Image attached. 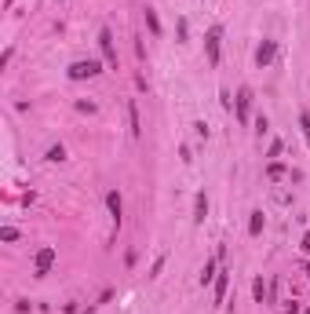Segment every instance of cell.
<instances>
[{
	"label": "cell",
	"mask_w": 310,
	"mask_h": 314,
	"mask_svg": "<svg viewBox=\"0 0 310 314\" xmlns=\"http://www.w3.org/2000/svg\"><path fill=\"white\" fill-rule=\"evenodd\" d=\"M146 26H150V33H153V37L161 33V22H157V11H153V8H146Z\"/></svg>",
	"instance_id": "cell-12"
},
{
	"label": "cell",
	"mask_w": 310,
	"mask_h": 314,
	"mask_svg": "<svg viewBox=\"0 0 310 314\" xmlns=\"http://www.w3.org/2000/svg\"><path fill=\"white\" fill-rule=\"evenodd\" d=\"M303 252L310 256V234H303Z\"/></svg>",
	"instance_id": "cell-18"
},
{
	"label": "cell",
	"mask_w": 310,
	"mask_h": 314,
	"mask_svg": "<svg viewBox=\"0 0 310 314\" xmlns=\"http://www.w3.org/2000/svg\"><path fill=\"white\" fill-rule=\"evenodd\" d=\"M303 314H310V310H303Z\"/></svg>",
	"instance_id": "cell-20"
},
{
	"label": "cell",
	"mask_w": 310,
	"mask_h": 314,
	"mask_svg": "<svg viewBox=\"0 0 310 314\" xmlns=\"http://www.w3.org/2000/svg\"><path fill=\"white\" fill-rule=\"evenodd\" d=\"M95 73H102V66L95 59H81V62H73L70 66V81H84V77H95Z\"/></svg>",
	"instance_id": "cell-2"
},
{
	"label": "cell",
	"mask_w": 310,
	"mask_h": 314,
	"mask_svg": "<svg viewBox=\"0 0 310 314\" xmlns=\"http://www.w3.org/2000/svg\"><path fill=\"white\" fill-rule=\"evenodd\" d=\"M205 216H208V197L197 194V201H194V219H197V223H205Z\"/></svg>",
	"instance_id": "cell-10"
},
{
	"label": "cell",
	"mask_w": 310,
	"mask_h": 314,
	"mask_svg": "<svg viewBox=\"0 0 310 314\" xmlns=\"http://www.w3.org/2000/svg\"><path fill=\"white\" fill-rule=\"evenodd\" d=\"M99 48H102V59H106V66L110 70H117V44H113V33L110 29H99Z\"/></svg>",
	"instance_id": "cell-1"
},
{
	"label": "cell",
	"mask_w": 310,
	"mask_h": 314,
	"mask_svg": "<svg viewBox=\"0 0 310 314\" xmlns=\"http://www.w3.org/2000/svg\"><path fill=\"white\" fill-rule=\"evenodd\" d=\"M226 285H230V271H219V274H215V307H223V300H226Z\"/></svg>",
	"instance_id": "cell-6"
},
{
	"label": "cell",
	"mask_w": 310,
	"mask_h": 314,
	"mask_svg": "<svg viewBox=\"0 0 310 314\" xmlns=\"http://www.w3.org/2000/svg\"><path fill=\"white\" fill-rule=\"evenodd\" d=\"M263 227H267V219H263V212H252V223H248V234H252V238H259V234H263Z\"/></svg>",
	"instance_id": "cell-11"
},
{
	"label": "cell",
	"mask_w": 310,
	"mask_h": 314,
	"mask_svg": "<svg viewBox=\"0 0 310 314\" xmlns=\"http://www.w3.org/2000/svg\"><path fill=\"white\" fill-rule=\"evenodd\" d=\"M51 263H55V248H40L37 252V274H48Z\"/></svg>",
	"instance_id": "cell-7"
},
{
	"label": "cell",
	"mask_w": 310,
	"mask_h": 314,
	"mask_svg": "<svg viewBox=\"0 0 310 314\" xmlns=\"http://www.w3.org/2000/svg\"><path fill=\"white\" fill-rule=\"evenodd\" d=\"M48 161H66V150H62V146H51V150H48Z\"/></svg>",
	"instance_id": "cell-16"
},
{
	"label": "cell",
	"mask_w": 310,
	"mask_h": 314,
	"mask_svg": "<svg viewBox=\"0 0 310 314\" xmlns=\"http://www.w3.org/2000/svg\"><path fill=\"white\" fill-rule=\"evenodd\" d=\"M303 271H306V274H310V263H303Z\"/></svg>",
	"instance_id": "cell-19"
},
{
	"label": "cell",
	"mask_w": 310,
	"mask_h": 314,
	"mask_svg": "<svg viewBox=\"0 0 310 314\" xmlns=\"http://www.w3.org/2000/svg\"><path fill=\"white\" fill-rule=\"evenodd\" d=\"M252 296H256V303H263V296H267V289H263V278L252 281Z\"/></svg>",
	"instance_id": "cell-13"
},
{
	"label": "cell",
	"mask_w": 310,
	"mask_h": 314,
	"mask_svg": "<svg viewBox=\"0 0 310 314\" xmlns=\"http://www.w3.org/2000/svg\"><path fill=\"white\" fill-rule=\"evenodd\" d=\"M248 106H252V91L241 88V91H237V121H241V124H248Z\"/></svg>",
	"instance_id": "cell-5"
},
{
	"label": "cell",
	"mask_w": 310,
	"mask_h": 314,
	"mask_svg": "<svg viewBox=\"0 0 310 314\" xmlns=\"http://www.w3.org/2000/svg\"><path fill=\"white\" fill-rule=\"evenodd\" d=\"M219 37H223L219 26H212L208 37H205V48H208V62H212V66H219Z\"/></svg>",
	"instance_id": "cell-3"
},
{
	"label": "cell",
	"mask_w": 310,
	"mask_h": 314,
	"mask_svg": "<svg viewBox=\"0 0 310 314\" xmlns=\"http://www.w3.org/2000/svg\"><path fill=\"white\" fill-rule=\"evenodd\" d=\"M106 205H110V212H113V230H117L120 227V194L110 190V194H106Z\"/></svg>",
	"instance_id": "cell-8"
},
{
	"label": "cell",
	"mask_w": 310,
	"mask_h": 314,
	"mask_svg": "<svg viewBox=\"0 0 310 314\" xmlns=\"http://www.w3.org/2000/svg\"><path fill=\"white\" fill-rule=\"evenodd\" d=\"M274 51H277V40H263L259 48H256V66H259V70L270 66V62H274Z\"/></svg>",
	"instance_id": "cell-4"
},
{
	"label": "cell",
	"mask_w": 310,
	"mask_h": 314,
	"mask_svg": "<svg viewBox=\"0 0 310 314\" xmlns=\"http://www.w3.org/2000/svg\"><path fill=\"white\" fill-rule=\"evenodd\" d=\"M128 124H132V135H135V139L143 135V124H139V106H135V102H128Z\"/></svg>",
	"instance_id": "cell-9"
},
{
	"label": "cell",
	"mask_w": 310,
	"mask_h": 314,
	"mask_svg": "<svg viewBox=\"0 0 310 314\" xmlns=\"http://www.w3.org/2000/svg\"><path fill=\"white\" fill-rule=\"evenodd\" d=\"M212 278H215V263H205V271H201V285H208Z\"/></svg>",
	"instance_id": "cell-15"
},
{
	"label": "cell",
	"mask_w": 310,
	"mask_h": 314,
	"mask_svg": "<svg viewBox=\"0 0 310 314\" xmlns=\"http://www.w3.org/2000/svg\"><path fill=\"white\" fill-rule=\"evenodd\" d=\"M299 128H303V135H306V146H310V114H306V110L299 114Z\"/></svg>",
	"instance_id": "cell-14"
},
{
	"label": "cell",
	"mask_w": 310,
	"mask_h": 314,
	"mask_svg": "<svg viewBox=\"0 0 310 314\" xmlns=\"http://www.w3.org/2000/svg\"><path fill=\"white\" fill-rule=\"evenodd\" d=\"M0 238H4V241H19V230H15V227H4V230H0Z\"/></svg>",
	"instance_id": "cell-17"
}]
</instances>
